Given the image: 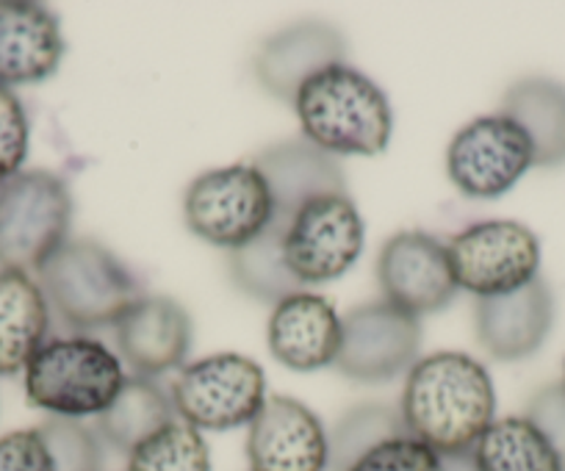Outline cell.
I'll use <instances>...</instances> for the list:
<instances>
[{"instance_id": "3", "label": "cell", "mask_w": 565, "mask_h": 471, "mask_svg": "<svg viewBox=\"0 0 565 471\" xmlns=\"http://www.w3.org/2000/svg\"><path fill=\"white\" fill-rule=\"evenodd\" d=\"M306 142L328 156H380L394 133L385 92L350 64L313 75L295 100Z\"/></svg>"}, {"instance_id": "25", "label": "cell", "mask_w": 565, "mask_h": 471, "mask_svg": "<svg viewBox=\"0 0 565 471\" xmlns=\"http://www.w3.org/2000/svg\"><path fill=\"white\" fill-rule=\"evenodd\" d=\"M36 427L51 449L56 471H100L103 441L97 430H89L75 419H56V416Z\"/></svg>"}, {"instance_id": "14", "label": "cell", "mask_w": 565, "mask_h": 471, "mask_svg": "<svg viewBox=\"0 0 565 471\" xmlns=\"http://www.w3.org/2000/svg\"><path fill=\"white\" fill-rule=\"evenodd\" d=\"M119 361L136 377H159L181 370L194 341V324L186 308L170 297L145 295L114 324Z\"/></svg>"}, {"instance_id": "18", "label": "cell", "mask_w": 565, "mask_h": 471, "mask_svg": "<svg viewBox=\"0 0 565 471\" xmlns=\"http://www.w3.org/2000/svg\"><path fill=\"white\" fill-rule=\"evenodd\" d=\"M62 23L42 3L0 0V86L42 84L62 67Z\"/></svg>"}, {"instance_id": "4", "label": "cell", "mask_w": 565, "mask_h": 471, "mask_svg": "<svg viewBox=\"0 0 565 471\" xmlns=\"http://www.w3.org/2000/svg\"><path fill=\"white\" fill-rule=\"evenodd\" d=\"M47 308L73 330L114 328L145 297L139 278L95 239H70L36 272Z\"/></svg>"}, {"instance_id": "15", "label": "cell", "mask_w": 565, "mask_h": 471, "mask_svg": "<svg viewBox=\"0 0 565 471\" xmlns=\"http://www.w3.org/2000/svg\"><path fill=\"white\" fill-rule=\"evenodd\" d=\"M347 62V40L324 20H300L260 45L255 75L275 100L295 106L302 86L333 64Z\"/></svg>"}, {"instance_id": "6", "label": "cell", "mask_w": 565, "mask_h": 471, "mask_svg": "<svg viewBox=\"0 0 565 471\" xmlns=\"http://www.w3.org/2000/svg\"><path fill=\"white\" fill-rule=\"evenodd\" d=\"M73 194L51 170H23L0 183V269L40 272L70 242Z\"/></svg>"}, {"instance_id": "11", "label": "cell", "mask_w": 565, "mask_h": 471, "mask_svg": "<svg viewBox=\"0 0 565 471\" xmlns=\"http://www.w3.org/2000/svg\"><path fill=\"white\" fill-rule=\"evenodd\" d=\"M422 350V324L391 302H363L341 317L335 370L355 383H388L413 370Z\"/></svg>"}, {"instance_id": "17", "label": "cell", "mask_w": 565, "mask_h": 471, "mask_svg": "<svg viewBox=\"0 0 565 471\" xmlns=\"http://www.w3.org/2000/svg\"><path fill=\"white\" fill-rule=\"evenodd\" d=\"M266 344L277 364L286 370H328L339 355L341 317L322 295L297 291L271 308Z\"/></svg>"}, {"instance_id": "8", "label": "cell", "mask_w": 565, "mask_h": 471, "mask_svg": "<svg viewBox=\"0 0 565 471\" xmlns=\"http://www.w3.org/2000/svg\"><path fill=\"white\" fill-rule=\"evenodd\" d=\"M170 397L178 419L200 432L249 427L269 399L264 370L238 352H220L183 366Z\"/></svg>"}, {"instance_id": "9", "label": "cell", "mask_w": 565, "mask_h": 471, "mask_svg": "<svg viewBox=\"0 0 565 471\" xmlns=\"http://www.w3.org/2000/svg\"><path fill=\"white\" fill-rule=\"evenodd\" d=\"M458 289L482 297L510 295L541 269V242L526 225L513 220L477 222L447 245Z\"/></svg>"}, {"instance_id": "12", "label": "cell", "mask_w": 565, "mask_h": 471, "mask_svg": "<svg viewBox=\"0 0 565 471\" xmlns=\"http://www.w3.org/2000/svg\"><path fill=\"white\" fill-rule=\"evenodd\" d=\"M377 280L383 300L416 319L449 308L460 291L447 245L424 231H402L385 242Z\"/></svg>"}, {"instance_id": "27", "label": "cell", "mask_w": 565, "mask_h": 471, "mask_svg": "<svg viewBox=\"0 0 565 471\" xmlns=\"http://www.w3.org/2000/svg\"><path fill=\"white\" fill-rule=\"evenodd\" d=\"M31 126L23 100L9 86H0V183L23 172L29 159Z\"/></svg>"}, {"instance_id": "21", "label": "cell", "mask_w": 565, "mask_h": 471, "mask_svg": "<svg viewBox=\"0 0 565 471\" xmlns=\"http://www.w3.org/2000/svg\"><path fill=\"white\" fill-rule=\"evenodd\" d=\"M175 419V405L164 388L150 377H128L114 403L97 416V436L103 443L128 454Z\"/></svg>"}, {"instance_id": "29", "label": "cell", "mask_w": 565, "mask_h": 471, "mask_svg": "<svg viewBox=\"0 0 565 471\" xmlns=\"http://www.w3.org/2000/svg\"><path fill=\"white\" fill-rule=\"evenodd\" d=\"M524 419H530L532 425H535V430L546 438L548 447L554 449V454H557L565 471V386L563 383H552V386L541 388V392L530 399V405H526Z\"/></svg>"}, {"instance_id": "5", "label": "cell", "mask_w": 565, "mask_h": 471, "mask_svg": "<svg viewBox=\"0 0 565 471\" xmlns=\"http://www.w3.org/2000/svg\"><path fill=\"white\" fill-rule=\"evenodd\" d=\"M25 397L56 419L100 416L122 383V361L103 341L89 335L47 339L25 366Z\"/></svg>"}, {"instance_id": "26", "label": "cell", "mask_w": 565, "mask_h": 471, "mask_svg": "<svg viewBox=\"0 0 565 471\" xmlns=\"http://www.w3.org/2000/svg\"><path fill=\"white\" fill-rule=\"evenodd\" d=\"M344 471H441V454L411 432H402L363 452Z\"/></svg>"}, {"instance_id": "16", "label": "cell", "mask_w": 565, "mask_h": 471, "mask_svg": "<svg viewBox=\"0 0 565 471\" xmlns=\"http://www.w3.org/2000/svg\"><path fill=\"white\" fill-rule=\"evenodd\" d=\"M477 339L497 361H524L535 355L554 324V295L537 275L521 289L482 297L475 308Z\"/></svg>"}, {"instance_id": "22", "label": "cell", "mask_w": 565, "mask_h": 471, "mask_svg": "<svg viewBox=\"0 0 565 471\" xmlns=\"http://www.w3.org/2000/svg\"><path fill=\"white\" fill-rule=\"evenodd\" d=\"M477 471H563L546 438L524 416L497 419L471 449Z\"/></svg>"}, {"instance_id": "20", "label": "cell", "mask_w": 565, "mask_h": 471, "mask_svg": "<svg viewBox=\"0 0 565 471\" xmlns=\"http://www.w3.org/2000/svg\"><path fill=\"white\" fill-rule=\"evenodd\" d=\"M499 114L513 120L532 144L541 170L565 164V84L554 78H521L504 92Z\"/></svg>"}, {"instance_id": "24", "label": "cell", "mask_w": 565, "mask_h": 471, "mask_svg": "<svg viewBox=\"0 0 565 471\" xmlns=\"http://www.w3.org/2000/svg\"><path fill=\"white\" fill-rule=\"evenodd\" d=\"M405 421H402L399 408L388 405H361L350 410L344 419L330 432V471H344L347 465L372 447H377L385 438L402 436Z\"/></svg>"}, {"instance_id": "30", "label": "cell", "mask_w": 565, "mask_h": 471, "mask_svg": "<svg viewBox=\"0 0 565 471\" xmlns=\"http://www.w3.org/2000/svg\"><path fill=\"white\" fill-rule=\"evenodd\" d=\"M441 471H477V463L471 452L447 454V458H441Z\"/></svg>"}, {"instance_id": "31", "label": "cell", "mask_w": 565, "mask_h": 471, "mask_svg": "<svg viewBox=\"0 0 565 471\" xmlns=\"http://www.w3.org/2000/svg\"><path fill=\"white\" fill-rule=\"evenodd\" d=\"M563 386H565V377H563Z\"/></svg>"}, {"instance_id": "1", "label": "cell", "mask_w": 565, "mask_h": 471, "mask_svg": "<svg viewBox=\"0 0 565 471\" xmlns=\"http://www.w3.org/2000/svg\"><path fill=\"white\" fill-rule=\"evenodd\" d=\"M271 192L266 231L227 256L231 278L247 297L277 306L308 286L344 278L363 253V216L344 170L302 137L269 144L253 161Z\"/></svg>"}, {"instance_id": "2", "label": "cell", "mask_w": 565, "mask_h": 471, "mask_svg": "<svg viewBox=\"0 0 565 471\" xmlns=\"http://www.w3.org/2000/svg\"><path fill=\"white\" fill-rule=\"evenodd\" d=\"M399 416L405 430L441 458L471 452L497 421L491 375L466 352H433L407 372Z\"/></svg>"}, {"instance_id": "23", "label": "cell", "mask_w": 565, "mask_h": 471, "mask_svg": "<svg viewBox=\"0 0 565 471\" xmlns=\"http://www.w3.org/2000/svg\"><path fill=\"white\" fill-rule=\"evenodd\" d=\"M125 471H211V449L200 430L175 419L134 447Z\"/></svg>"}, {"instance_id": "7", "label": "cell", "mask_w": 565, "mask_h": 471, "mask_svg": "<svg viewBox=\"0 0 565 471\" xmlns=\"http://www.w3.org/2000/svg\"><path fill=\"white\" fill-rule=\"evenodd\" d=\"M183 216L198 239L238 253L253 245L269 225V183L255 164L209 170L189 183Z\"/></svg>"}, {"instance_id": "10", "label": "cell", "mask_w": 565, "mask_h": 471, "mask_svg": "<svg viewBox=\"0 0 565 471\" xmlns=\"http://www.w3.org/2000/svg\"><path fill=\"white\" fill-rule=\"evenodd\" d=\"M535 167L526 133L504 114H486L460 128L447 148V175L463 197L497 200Z\"/></svg>"}, {"instance_id": "19", "label": "cell", "mask_w": 565, "mask_h": 471, "mask_svg": "<svg viewBox=\"0 0 565 471\" xmlns=\"http://www.w3.org/2000/svg\"><path fill=\"white\" fill-rule=\"evenodd\" d=\"M51 308L40 283L20 269H0V377L25 372L47 341Z\"/></svg>"}, {"instance_id": "28", "label": "cell", "mask_w": 565, "mask_h": 471, "mask_svg": "<svg viewBox=\"0 0 565 471\" xmlns=\"http://www.w3.org/2000/svg\"><path fill=\"white\" fill-rule=\"evenodd\" d=\"M0 471H56L40 427L0 436Z\"/></svg>"}, {"instance_id": "13", "label": "cell", "mask_w": 565, "mask_h": 471, "mask_svg": "<svg viewBox=\"0 0 565 471\" xmlns=\"http://www.w3.org/2000/svg\"><path fill=\"white\" fill-rule=\"evenodd\" d=\"M249 471H330V432L295 397H269L247 432Z\"/></svg>"}]
</instances>
